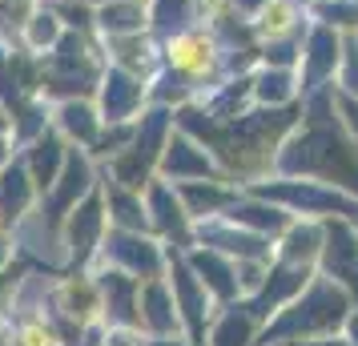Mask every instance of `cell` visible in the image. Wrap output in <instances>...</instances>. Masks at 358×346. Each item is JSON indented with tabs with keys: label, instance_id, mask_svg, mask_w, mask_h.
Returning a JSON list of instances; mask_svg holds the SVG:
<instances>
[{
	"label": "cell",
	"instance_id": "cell-1",
	"mask_svg": "<svg viewBox=\"0 0 358 346\" xmlns=\"http://www.w3.org/2000/svg\"><path fill=\"white\" fill-rule=\"evenodd\" d=\"M20 338H24V346H49V334H41L36 326H29Z\"/></svg>",
	"mask_w": 358,
	"mask_h": 346
}]
</instances>
